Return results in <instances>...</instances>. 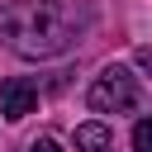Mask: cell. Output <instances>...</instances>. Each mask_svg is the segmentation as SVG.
<instances>
[{"mask_svg": "<svg viewBox=\"0 0 152 152\" xmlns=\"http://www.w3.org/2000/svg\"><path fill=\"white\" fill-rule=\"evenodd\" d=\"M86 28H90V10L76 0H10V5H0V43L28 62H48V57L71 52Z\"/></svg>", "mask_w": 152, "mask_h": 152, "instance_id": "1", "label": "cell"}, {"mask_svg": "<svg viewBox=\"0 0 152 152\" xmlns=\"http://www.w3.org/2000/svg\"><path fill=\"white\" fill-rule=\"evenodd\" d=\"M138 100H142V86H138V76L128 66H104L86 90V104L95 114H128Z\"/></svg>", "mask_w": 152, "mask_h": 152, "instance_id": "2", "label": "cell"}, {"mask_svg": "<svg viewBox=\"0 0 152 152\" xmlns=\"http://www.w3.org/2000/svg\"><path fill=\"white\" fill-rule=\"evenodd\" d=\"M33 109H38V86L24 81V76H10V81L0 86V114H5L10 124H19V119H28Z\"/></svg>", "mask_w": 152, "mask_h": 152, "instance_id": "3", "label": "cell"}, {"mask_svg": "<svg viewBox=\"0 0 152 152\" xmlns=\"http://www.w3.org/2000/svg\"><path fill=\"white\" fill-rule=\"evenodd\" d=\"M109 142H114V133H109L100 119H90V124L76 128V147H81V152H109Z\"/></svg>", "mask_w": 152, "mask_h": 152, "instance_id": "4", "label": "cell"}, {"mask_svg": "<svg viewBox=\"0 0 152 152\" xmlns=\"http://www.w3.org/2000/svg\"><path fill=\"white\" fill-rule=\"evenodd\" d=\"M133 152H152V119L133 124Z\"/></svg>", "mask_w": 152, "mask_h": 152, "instance_id": "5", "label": "cell"}, {"mask_svg": "<svg viewBox=\"0 0 152 152\" xmlns=\"http://www.w3.org/2000/svg\"><path fill=\"white\" fill-rule=\"evenodd\" d=\"M24 152H62V147H57V138H33Z\"/></svg>", "mask_w": 152, "mask_h": 152, "instance_id": "6", "label": "cell"}]
</instances>
